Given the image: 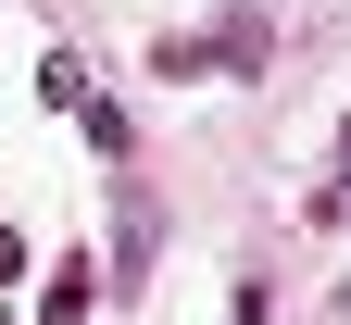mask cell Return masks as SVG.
<instances>
[{"label":"cell","mask_w":351,"mask_h":325,"mask_svg":"<svg viewBox=\"0 0 351 325\" xmlns=\"http://www.w3.org/2000/svg\"><path fill=\"white\" fill-rule=\"evenodd\" d=\"M38 101H51V113H75L101 163H138V125H125V101H101V75H88L75 51H51V63H38Z\"/></svg>","instance_id":"obj_1"},{"label":"cell","mask_w":351,"mask_h":325,"mask_svg":"<svg viewBox=\"0 0 351 325\" xmlns=\"http://www.w3.org/2000/svg\"><path fill=\"white\" fill-rule=\"evenodd\" d=\"M151 250H163V213H151V188H125L113 200V288H151Z\"/></svg>","instance_id":"obj_2"},{"label":"cell","mask_w":351,"mask_h":325,"mask_svg":"<svg viewBox=\"0 0 351 325\" xmlns=\"http://www.w3.org/2000/svg\"><path fill=\"white\" fill-rule=\"evenodd\" d=\"M88 300H101V275H88V263H63V275H51V300H38V325H75Z\"/></svg>","instance_id":"obj_3"},{"label":"cell","mask_w":351,"mask_h":325,"mask_svg":"<svg viewBox=\"0 0 351 325\" xmlns=\"http://www.w3.org/2000/svg\"><path fill=\"white\" fill-rule=\"evenodd\" d=\"M0 275H25V238H13V225H0Z\"/></svg>","instance_id":"obj_4"},{"label":"cell","mask_w":351,"mask_h":325,"mask_svg":"<svg viewBox=\"0 0 351 325\" xmlns=\"http://www.w3.org/2000/svg\"><path fill=\"white\" fill-rule=\"evenodd\" d=\"M326 213H351V188H339V200H326Z\"/></svg>","instance_id":"obj_5"}]
</instances>
